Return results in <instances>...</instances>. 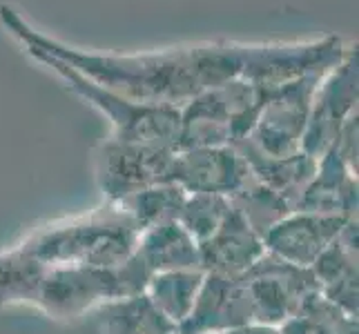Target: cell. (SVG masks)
I'll return each instance as SVG.
<instances>
[{
  "instance_id": "1",
  "label": "cell",
  "mask_w": 359,
  "mask_h": 334,
  "mask_svg": "<svg viewBox=\"0 0 359 334\" xmlns=\"http://www.w3.org/2000/svg\"><path fill=\"white\" fill-rule=\"evenodd\" d=\"M0 22L25 49L63 60L101 88L143 105L183 107L208 90L245 78L272 90L304 74L332 69L346 47L335 34L317 41L239 43L228 39L183 43L154 52L101 54L52 39L25 20L14 7L0 5Z\"/></svg>"
},
{
  "instance_id": "2",
  "label": "cell",
  "mask_w": 359,
  "mask_h": 334,
  "mask_svg": "<svg viewBox=\"0 0 359 334\" xmlns=\"http://www.w3.org/2000/svg\"><path fill=\"white\" fill-rule=\"evenodd\" d=\"M141 232L116 203L32 230L16 247L45 267H116L134 254Z\"/></svg>"
},
{
  "instance_id": "3",
  "label": "cell",
  "mask_w": 359,
  "mask_h": 334,
  "mask_svg": "<svg viewBox=\"0 0 359 334\" xmlns=\"http://www.w3.org/2000/svg\"><path fill=\"white\" fill-rule=\"evenodd\" d=\"M150 277L134 254L116 267H47L34 310L54 321H76L109 301L143 292Z\"/></svg>"
},
{
  "instance_id": "4",
  "label": "cell",
  "mask_w": 359,
  "mask_h": 334,
  "mask_svg": "<svg viewBox=\"0 0 359 334\" xmlns=\"http://www.w3.org/2000/svg\"><path fill=\"white\" fill-rule=\"evenodd\" d=\"M27 54L36 60H41L54 74L65 81L67 88L79 94L85 103H90L94 109L112 123V134L109 139L121 143H141V145H168L177 150L179 139V107L165 105H143L134 103L130 98L114 94L101 85H96L81 71L69 67L63 60L49 56L41 49H27Z\"/></svg>"
},
{
  "instance_id": "5",
  "label": "cell",
  "mask_w": 359,
  "mask_h": 334,
  "mask_svg": "<svg viewBox=\"0 0 359 334\" xmlns=\"http://www.w3.org/2000/svg\"><path fill=\"white\" fill-rule=\"evenodd\" d=\"M266 92L268 90L245 78H234L192 98L179 109L177 152L194 147H224L243 141L255 127Z\"/></svg>"
},
{
  "instance_id": "6",
  "label": "cell",
  "mask_w": 359,
  "mask_h": 334,
  "mask_svg": "<svg viewBox=\"0 0 359 334\" xmlns=\"http://www.w3.org/2000/svg\"><path fill=\"white\" fill-rule=\"evenodd\" d=\"M330 69L311 71L266 92L252 132L245 136L268 156H292L302 152V136L308 125L319 83Z\"/></svg>"
},
{
  "instance_id": "7",
  "label": "cell",
  "mask_w": 359,
  "mask_h": 334,
  "mask_svg": "<svg viewBox=\"0 0 359 334\" xmlns=\"http://www.w3.org/2000/svg\"><path fill=\"white\" fill-rule=\"evenodd\" d=\"M250 299L252 326L281 328L302 310L308 296L319 292L308 267H297L266 252L239 277Z\"/></svg>"
},
{
  "instance_id": "8",
  "label": "cell",
  "mask_w": 359,
  "mask_h": 334,
  "mask_svg": "<svg viewBox=\"0 0 359 334\" xmlns=\"http://www.w3.org/2000/svg\"><path fill=\"white\" fill-rule=\"evenodd\" d=\"M177 150L168 145H141L105 139L94 147L92 169L103 201L114 203L126 196L165 183Z\"/></svg>"
},
{
  "instance_id": "9",
  "label": "cell",
  "mask_w": 359,
  "mask_h": 334,
  "mask_svg": "<svg viewBox=\"0 0 359 334\" xmlns=\"http://www.w3.org/2000/svg\"><path fill=\"white\" fill-rule=\"evenodd\" d=\"M357 114V45L346 47L339 63L319 83L308 125L302 136V152L321 158L337 141L341 127Z\"/></svg>"
},
{
  "instance_id": "10",
  "label": "cell",
  "mask_w": 359,
  "mask_h": 334,
  "mask_svg": "<svg viewBox=\"0 0 359 334\" xmlns=\"http://www.w3.org/2000/svg\"><path fill=\"white\" fill-rule=\"evenodd\" d=\"M252 179V172L234 145L179 150L168 169L165 183H177L188 194H237Z\"/></svg>"
},
{
  "instance_id": "11",
  "label": "cell",
  "mask_w": 359,
  "mask_h": 334,
  "mask_svg": "<svg viewBox=\"0 0 359 334\" xmlns=\"http://www.w3.org/2000/svg\"><path fill=\"white\" fill-rule=\"evenodd\" d=\"M348 221L353 218L294 209L266 232V252L279 256L281 261L290 265L311 270L321 252L339 237V232Z\"/></svg>"
},
{
  "instance_id": "12",
  "label": "cell",
  "mask_w": 359,
  "mask_h": 334,
  "mask_svg": "<svg viewBox=\"0 0 359 334\" xmlns=\"http://www.w3.org/2000/svg\"><path fill=\"white\" fill-rule=\"evenodd\" d=\"M252 326L250 299L243 281L205 274L190 316L179 326L177 334H212Z\"/></svg>"
},
{
  "instance_id": "13",
  "label": "cell",
  "mask_w": 359,
  "mask_h": 334,
  "mask_svg": "<svg viewBox=\"0 0 359 334\" xmlns=\"http://www.w3.org/2000/svg\"><path fill=\"white\" fill-rule=\"evenodd\" d=\"M294 209L357 218V169L335 145L317 160L315 176L306 185Z\"/></svg>"
},
{
  "instance_id": "14",
  "label": "cell",
  "mask_w": 359,
  "mask_h": 334,
  "mask_svg": "<svg viewBox=\"0 0 359 334\" xmlns=\"http://www.w3.org/2000/svg\"><path fill=\"white\" fill-rule=\"evenodd\" d=\"M199 254L201 270L205 274L237 279L266 254V245L264 239L243 221V216L230 209L221 228L199 245Z\"/></svg>"
},
{
  "instance_id": "15",
  "label": "cell",
  "mask_w": 359,
  "mask_h": 334,
  "mask_svg": "<svg viewBox=\"0 0 359 334\" xmlns=\"http://www.w3.org/2000/svg\"><path fill=\"white\" fill-rule=\"evenodd\" d=\"M319 294L357 319V218L348 221L311 265Z\"/></svg>"
},
{
  "instance_id": "16",
  "label": "cell",
  "mask_w": 359,
  "mask_h": 334,
  "mask_svg": "<svg viewBox=\"0 0 359 334\" xmlns=\"http://www.w3.org/2000/svg\"><path fill=\"white\" fill-rule=\"evenodd\" d=\"M237 152L243 156V160L250 167L252 176L264 183L266 188L283 196L294 209L299 196L304 194L306 185L313 181L317 172V158L308 156L304 152H297L292 156H268L259 152L252 143L245 139L234 143Z\"/></svg>"
},
{
  "instance_id": "17",
  "label": "cell",
  "mask_w": 359,
  "mask_h": 334,
  "mask_svg": "<svg viewBox=\"0 0 359 334\" xmlns=\"http://www.w3.org/2000/svg\"><path fill=\"white\" fill-rule=\"evenodd\" d=\"M134 256L150 274L172 270H201L199 243L179 225V221H168L141 232Z\"/></svg>"
},
{
  "instance_id": "18",
  "label": "cell",
  "mask_w": 359,
  "mask_h": 334,
  "mask_svg": "<svg viewBox=\"0 0 359 334\" xmlns=\"http://www.w3.org/2000/svg\"><path fill=\"white\" fill-rule=\"evenodd\" d=\"M96 323L101 334H177V326L158 312L145 292L101 305Z\"/></svg>"
},
{
  "instance_id": "19",
  "label": "cell",
  "mask_w": 359,
  "mask_h": 334,
  "mask_svg": "<svg viewBox=\"0 0 359 334\" xmlns=\"http://www.w3.org/2000/svg\"><path fill=\"white\" fill-rule=\"evenodd\" d=\"M203 270H172L152 274L145 286V294L158 307V312L168 316L172 323L179 326L190 316L196 303V296L203 286Z\"/></svg>"
},
{
  "instance_id": "20",
  "label": "cell",
  "mask_w": 359,
  "mask_h": 334,
  "mask_svg": "<svg viewBox=\"0 0 359 334\" xmlns=\"http://www.w3.org/2000/svg\"><path fill=\"white\" fill-rule=\"evenodd\" d=\"M47 267L22 254L18 247L0 250V310L27 305L34 307Z\"/></svg>"
},
{
  "instance_id": "21",
  "label": "cell",
  "mask_w": 359,
  "mask_h": 334,
  "mask_svg": "<svg viewBox=\"0 0 359 334\" xmlns=\"http://www.w3.org/2000/svg\"><path fill=\"white\" fill-rule=\"evenodd\" d=\"M185 196H188V192L179 188L177 183H158L114 203L132 218L139 232H145L154 225H161V223L177 221Z\"/></svg>"
},
{
  "instance_id": "22",
  "label": "cell",
  "mask_w": 359,
  "mask_h": 334,
  "mask_svg": "<svg viewBox=\"0 0 359 334\" xmlns=\"http://www.w3.org/2000/svg\"><path fill=\"white\" fill-rule=\"evenodd\" d=\"M230 205L234 212H239L243 216V221L262 239L266 237V232L272 225H277L283 216L294 212L292 205L283 199V196L266 188V185L259 183L255 176L248 181L237 194L230 196Z\"/></svg>"
},
{
  "instance_id": "23",
  "label": "cell",
  "mask_w": 359,
  "mask_h": 334,
  "mask_svg": "<svg viewBox=\"0 0 359 334\" xmlns=\"http://www.w3.org/2000/svg\"><path fill=\"white\" fill-rule=\"evenodd\" d=\"M230 199L219 194H188L179 214V225L196 243L208 241L230 214Z\"/></svg>"
},
{
  "instance_id": "24",
  "label": "cell",
  "mask_w": 359,
  "mask_h": 334,
  "mask_svg": "<svg viewBox=\"0 0 359 334\" xmlns=\"http://www.w3.org/2000/svg\"><path fill=\"white\" fill-rule=\"evenodd\" d=\"M239 334H281V330L266 328V326H248V328H239Z\"/></svg>"
},
{
  "instance_id": "25",
  "label": "cell",
  "mask_w": 359,
  "mask_h": 334,
  "mask_svg": "<svg viewBox=\"0 0 359 334\" xmlns=\"http://www.w3.org/2000/svg\"><path fill=\"white\" fill-rule=\"evenodd\" d=\"M212 334H239V330H228V332H212Z\"/></svg>"
}]
</instances>
